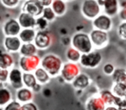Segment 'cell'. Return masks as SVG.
<instances>
[{
  "mask_svg": "<svg viewBox=\"0 0 126 110\" xmlns=\"http://www.w3.org/2000/svg\"><path fill=\"white\" fill-rule=\"evenodd\" d=\"M63 65V61L58 55L54 53L46 54L41 59V65L51 77H55L61 74Z\"/></svg>",
  "mask_w": 126,
  "mask_h": 110,
  "instance_id": "1",
  "label": "cell"
},
{
  "mask_svg": "<svg viewBox=\"0 0 126 110\" xmlns=\"http://www.w3.org/2000/svg\"><path fill=\"white\" fill-rule=\"evenodd\" d=\"M71 45L81 53H88L94 50L90 35L84 32H77L71 38Z\"/></svg>",
  "mask_w": 126,
  "mask_h": 110,
  "instance_id": "2",
  "label": "cell"
},
{
  "mask_svg": "<svg viewBox=\"0 0 126 110\" xmlns=\"http://www.w3.org/2000/svg\"><path fill=\"white\" fill-rule=\"evenodd\" d=\"M80 11L84 17L93 21L101 14L102 7L99 5L98 0H84L81 4Z\"/></svg>",
  "mask_w": 126,
  "mask_h": 110,
  "instance_id": "3",
  "label": "cell"
},
{
  "mask_svg": "<svg viewBox=\"0 0 126 110\" xmlns=\"http://www.w3.org/2000/svg\"><path fill=\"white\" fill-rule=\"evenodd\" d=\"M102 60H103V56L99 50H93L88 53H83L81 55L79 64L85 68L95 69L99 66Z\"/></svg>",
  "mask_w": 126,
  "mask_h": 110,
  "instance_id": "4",
  "label": "cell"
},
{
  "mask_svg": "<svg viewBox=\"0 0 126 110\" xmlns=\"http://www.w3.org/2000/svg\"><path fill=\"white\" fill-rule=\"evenodd\" d=\"M79 73H80V67L78 63L67 61L66 63H63L60 76L65 82L72 84V82Z\"/></svg>",
  "mask_w": 126,
  "mask_h": 110,
  "instance_id": "5",
  "label": "cell"
},
{
  "mask_svg": "<svg viewBox=\"0 0 126 110\" xmlns=\"http://www.w3.org/2000/svg\"><path fill=\"white\" fill-rule=\"evenodd\" d=\"M89 35L95 50H100V49L105 48L108 46L109 42H110L108 32L93 28L90 32Z\"/></svg>",
  "mask_w": 126,
  "mask_h": 110,
  "instance_id": "6",
  "label": "cell"
},
{
  "mask_svg": "<svg viewBox=\"0 0 126 110\" xmlns=\"http://www.w3.org/2000/svg\"><path fill=\"white\" fill-rule=\"evenodd\" d=\"M19 68L23 72H34L41 65V58L35 54L33 56H20Z\"/></svg>",
  "mask_w": 126,
  "mask_h": 110,
  "instance_id": "7",
  "label": "cell"
},
{
  "mask_svg": "<svg viewBox=\"0 0 126 110\" xmlns=\"http://www.w3.org/2000/svg\"><path fill=\"white\" fill-rule=\"evenodd\" d=\"M34 43L38 50H46L52 44V36L47 29L37 30Z\"/></svg>",
  "mask_w": 126,
  "mask_h": 110,
  "instance_id": "8",
  "label": "cell"
},
{
  "mask_svg": "<svg viewBox=\"0 0 126 110\" xmlns=\"http://www.w3.org/2000/svg\"><path fill=\"white\" fill-rule=\"evenodd\" d=\"M92 24H93V28H95V29L109 32L111 30L112 26H113V22H112L110 16L103 13V14L98 15L96 18H94L92 21Z\"/></svg>",
  "mask_w": 126,
  "mask_h": 110,
  "instance_id": "9",
  "label": "cell"
},
{
  "mask_svg": "<svg viewBox=\"0 0 126 110\" xmlns=\"http://www.w3.org/2000/svg\"><path fill=\"white\" fill-rule=\"evenodd\" d=\"M44 7L37 0H26L22 7V11L27 12L35 17L42 16Z\"/></svg>",
  "mask_w": 126,
  "mask_h": 110,
  "instance_id": "10",
  "label": "cell"
},
{
  "mask_svg": "<svg viewBox=\"0 0 126 110\" xmlns=\"http://www.w3.org/2000/svg\"><path fill=\"white\" fill-rule=\"evenodd\" d=\"M22 30L17 19L11 18L4 23L3 26V32L5 36H18Z\"/></svg>",
  "mask_w": 126,
  "mask_h": 110,
  "instance_id": "11",
  "label": "cell"
},
{
  "mask_svg": "<svg viewBox=\"0 0 126 110\" xmlns=\"http://www.w3.org/2000/svg\"><path fill=\"white\" fill-rule=\"evenodd\" d=\"M23 72L20 68H12L10 70L9 83L11 87L16 90L24 87L23 82Z\"/></svg>",
  "mask_w": 126,
  "mask_h": 110,
  "instance_id": "12",
  "label": "cell"
},
{
  "mask_svg": "<svg viewBox=\"0 0 126 110\" xmlns=\"http://www.w3.org/2000/svg\"><path fill=\"white\" fill-rule=\"evenodd\" d=\"M23 42L19 36H5L4 39V47L6 52L10 53L18 52L21 48Z\"/></svg>",
  "mask_w": 126,
  "mask_h": 110,
  "instance_id": "13",
  "label": "cell"
},
{
  "mask_svg": "<svg viewBox=\"0 0 126 110\" xmlns=\"http://www.w3.org/2000/svg\"><path fill=\"white\" fill-rule=\"evenodd\" d=\"M102 8L105 15L113 17L118 15L120 11V3L118 0H104Z\"/></svg>",
  "mask_w": 126,
  "mask_h": 110,
  "instance_id": "14",
  "label": "cell"
},
{
  "mask_svg": "<svg viewBox=\"0 0 126 110\" xmlns=\"http://www.w3.org/2000/svg\"><path fill=\"white\" fill-rule=\"evenodd\" d=\"M17 21L22 28H36V17L27 12L22 11L18 16ZM36 29V28H35Z\"/></svg>",
  "mask_w": 126,
  "mask_h": 110,
  "instance_id": "15",
  "label": "cell"
},
{
  "mask_svg": "<svg viewBox=\"0 0 126 110\" xmlns=\"http://www.w3.org/2000/svg\"><path fill=\"white\" fill-rule=\"evenodd\" d=\"M92 79L87 74L80 72L72 82V85L77 90H84L90 86Z\"/></svg>",
  "mask_w": 126,
  "mask_h": 110,
  "instance_id": "16",
  "label": "cell"
},
{
  "mask_svg": "<svg viewBox=\"0 0 126 110\" xmlns=\"http://www.w3.org/2000/svg\"><path fill=\"white\" fill-rule=\"evenodd\" d=\"M105 108L106 104L99 96H92L86 101V110H105Z\"/></svg>",
  "mask_w": 126,
  "mask_h": 110,
  "instance_id": "17",
  "label": "cell"
},
{
  "mask_svg": "<svg viewBox=\"0 0 126 110\" xmlns=\"http://www.w3.org/2000/svg\"><path fill=\"white\" fill-rule=\"evenodd\" d=\"M34 94L31 89H29L27 87H23L21 89H17L16 92V99L19 102L26 103L29 101H32L34 98Z\"/></svg>",
  "mask_w": 126,
  "mask_h": 110,
  "instance_id": "18",
  "label": "cell"
},
{
  "mask_svg": "<svg viewBox=\"0 0 126 110\" xmlns=\"http://www.w3.org/2000/svg\"><path fill=\"white\" fill-rule=\"evenodd\" d=\"M14 65V58L5 50L0 51V68L11 70Z\"/></svg>",
  "mask_w": 126,
  "mask_h": 110,
  "instance_id": "19",
  "label": "cell"
},
{
  "mask_svg": "<svg viewBox=\"0 0 126 110\" xmlns=\"http://www.w3.org/2000/svg\"><path fill=\"white\" fill-rule=\"evenodd\" d=\"M37 30L35 28H22L19 34V38L23 43L34 42Z\"/></svg>",
  "mask_w": 126,
  "mask_h": 110,
  "instance_id": "20",
  "label": "cell"
},
{
  "mask_svg": "<svg viewBox=\"0 0 126 110\" xmlns=\"http://www.w3.org/2000/svg\"><path fill=\"white\" fill-rule=\"evenodd\" d=\"M51 8L55 13L56 16H63L67 11V3L64 0H53Z\"/></svg>",
  "mask_w": 126,
  "mask_h": 110,
  "instance_id": "21",
  "label": "cell"
},
{
  "mask_svg": "<svg viewBox=\"0 0 126 110\" xmlns=\"http://www.w3.org/2000/svg\"><path fill=\"white\" fill-rule=\"evenodd\" d=\"M34 75H35L36 81L38 84L41 85H45L47 83H49L51 79V76L42 68V66H39L36 70L34 72Z\"/></svg>",
  "mask_w": 126,
  "mask_h": 110,
  "instance_id": "22",
  "label": "cell"
},
{
  "mask_svg": "<svg viewBox=\"0 0 126 110\" xmlns=\"http://www.w3.org/2000/svg\"><path fill=\"white\" fill-rule=\"evenodd\" d=\"M37 51H38V48L34 42L23 43L20 48L19 54L21 56H33L37 54Z\"/></svg>",
  "mask_w": 126,
  "mask_h": 110,
  "instance_id": "23",
  "label": "cell"
},
{
  "mask_svg": "<svg viewBox=\"0 0 126 110\" xmlns=\"http://www.w3.org/2000/svg\"><path fill=\"white\" fill-rule=\"evenodd\" d=\"M12 93L8 88L1 86L0 87V107H5L10 101H12Z\"/></svg>",
  "mask_w": 126,
  "mask_h": 110,
  "instance_id": "24",
  "label": "cell"
},
{
  "mask_svg": "<svg viewBox=\"0 0 126 110\" xmlns=\"http://www.w3.org/2000/svg\"><path fill=\"white\" fill-rule=\"evenodd\" d=\"M99 96L102 98L106 106H114L117 96L110 89H103L99 92Z\"/></svg>",
  "mask_w": 126,
  "mask_h": 110,
  "instance_id": "25",
  "label": "cell"
},
{
  "mask_svg": "<svg viewBox=\"0 0 126 110\" xmlns=\"http://www.w3.org/2000/svg\"><path fill=\"white\" fill-rule=\"evenodd\" d=\"M81 55H82V53L73 47H68V48L67 49V51H66V57H67V61H69V62L79 63Z\"/></svg>",
  "mask_w": 126,
  "mask_h": 110,
  "instance_id": "26",
  "label": "cell"
},
{
  "mask_svg": "<svg viewBox=\"0 0 126 110\" xmlns=\"http://www.w3.org/2000/svg\"><path fill=\"white\" fill-rule=\"evenodd\" d=\"M23 82L24 87L29 89H33L38 83L36 81L34 72H23Z\"/></svg>",
  "mask_w": 126,
  "mask_h": 110,
  "instance_id": "27",
  "label": "cell"
},
{
  "mask_svg": "<svg viewBox=\"0 0 126 110\" xmlns=\"http://www.w3.org/2000/svg\"><path fill=\"white\" fill-rule=\"evenodd\" d=\"M110 77L113 83H123L126 84V69L116 68Z\"/></svg>",
  "mask_w": 126,
  "mask_h": 110,
  "instance_id": "28",
  "label": "cell"
},
{
  "mask_svg": "<svg viewBox=\"0 0 126 110\" xmlns=\"http://www.w3.org/2000/svg\"><path fill=\"white\" fill-rule=\"evenodd\" d=\"M111 91L116 96L124 97L126 94V84L123 83H114Z\"/></svg>",
  "mask_w": 126,
  "mask_h": 110,
  "instance_id": "29",
  "label": "cell"
},
{
  "mask_svg": "<svg viewBox=\"0 0 126 110\" xmlns=\"http://www.w3.org/2000/svg\"><path fill=\"white\" fill-rule=\"evenodd\" d=\"M42 16L44 18V19L47 20L48 23H53V22L56 19V17H57L56 15H55V13L54 12L53 9L51 8V6L44 8L43 11H42Z\"/></svg>",
  "mask_w": 126,
  "mask_h": 110,
  "instance_id": "30",
  "label": "cell"
},
{
  "mask_svg": "<svg viewBox=\"0 0 126 110\" xmlns=\"http://www.w3.org/2000/svg\"><path fill=\"white\" fill-rule=\"evenodd\" d=\"M117 35L122 40H126V22L122 21L117 26Z\"/></svg>",
  "mask_w": 126,
  "mask_h": 110,
  "instance_id": "31",
  "label": "cell"
},
{
  "mask_svg": "<svg viewBox=\"0 0 126 110\" xmlns=\"http://www.w3.org/2000/svg\"><path fill=\"white\" fill-rule=\"evenodd\" d=\"M22 103L17 100H12L10 101L5 107H4V110H21Z\"/></svg>",
  "mask_w": 126,
  "mask_h": 110,
  "instance_id": "32",
  "label": "cell"
},
{
  "mask_svg": "<svg viewBox=\"0 0 126 110\" xmlns=\"http://www.w3.org/2000/svg\"><path fill=\"white\" fill-rule=\"evenodd\" d=\"M48 22L46 19H44L42 16L36 18V29L38 30H45L48 27Z\"/></svg>",
  "mask_w": 126,
  "mask_h": 110,
  "instance_id": "33",
  "label": "cell"
},
{
  "mask_svg": "<svg viewBox=\"0 0 126 110\" xmlns=\"http://www.w3.org/2000/svg\"><path fill=\"white\" fill-rule=\"evenodd\" d=\"M4 7L8 9H15L20 4V0H0Z\"/></svg>",
  "mask_w": 126,
  "mask_h": 110,
  "instance_id": "34",
  "label": "cell"
},
{
  "mask_svg": "<svg viewBox=\"0 0 126 110\" xmlns=\"http://www.w3.org/2000/svg\"><path fill=\"white\" fill-rule=\"evenodd\" d=\"M10 70L0 68V84H5L9 82Z\"/></svg>",
  "mask_w": 126,
  "mask_h": 110,
  "instance_id": "35",
  "label": "cell"
},
{
  "mask_svg": "<svg viewBox=\"0 0 126 110\" xmlns=\"http://www.w3.org/2000/svg\"><path fill=\"white\" fill-rule=\"evenodd\" d=\"M115 66L111 63H106L103 66V72L106 76H111L115 71Z\"/></svg>",
  "mask_w": 126,
  "mask_h": 110,
  "instance_id": "36",
  "label": "cell"
},
{
  "mask_svg": "<svg viewBox=\"0 0 126 110\" xmlns=\"http://www.w3.org/2000/svg\"><path fill=\"white\" fill-rule=\"evenodd\" d=\"M21 110H38V108L33 101H29L22 104Z\"/></svg>",
  "mask_w": 126,
  "mask_h": 110,
  "instance_id": "37",
  "label": "cell"
},
{
  "mask_svg": "<svg viewBox=\"0 0 126 110\" xmlns=\"http://www.w3.org/2000/svg\"><path fill=\"white\" fill-rule=\"evenodd\" d=\"M114 106L117 107L118 108H126V99L124 97H118V96H117Z\"/></svg>",
  "mask_w": 126,
  "mask_h": 110,
  "instance_id": "38",
  "label": "cell"
},
{
  "mask_svg": "<svg viewBox=\"0 0 126 110\" xmlns=\"http://www.w3.org/2000/svg\"><path fill=\"white\" fill-rule=\"evenodd\" d=\"M118 16H119V18H120L121 21L126 22V6L121 8V10L118 12Z\"/></svg>",
  "mask_w": 126,
  "mask_h": 110,
  "instance_id": "39",
  "label": "cell"
},
{
  "mask_svg": "<svg viewBox=\"0 0 126 110\" xmlns=\"http://www.w3.org/2000/svg\"><path fill=\"white\" fill-rule=\"evenodd\" d=\"M37 1H38V2L40 3V4H42L44 8L51 6L52 2H53V0H37Z\"/></svg>",
  "mask_w": 126,
  "mask_h": 110,
  "instance_id": "40",
  "label": "cell"
},
{
  "mask_svg": "<svg viewBox=\"0 0 126 110\" xmlns=\"http://www.w3.org/2000/svg\"><path fill=\"white\" fill-rule=\"evenodd\" d=\"M105 110H119V108L116 106H106Z\"/></svg>",
  "mask_w": 126,
  "mask_h": 110,
  "instance_id": "41",
  "label": "cell"
},
{
  "mask_svg": "<svg viewBox=\"0 0 126 110\" xmlns=\"http://www.w3.org/2000/svg\"><path fill=\"white\" fill-rule=\"evenodd\" d=\"M119 110H126V108H119Z\"/></svg>",
  "mask_w": 126,
  "mask_h": 110,
  "instance_id": "42",
  "label": "cell"
},
{
  "mask_svg": "<svg viewBox=\"0 0 126 110\" xmlns=\"http://www.w3.org/2000/svg\"><path fill=\"white\" fill-rule=\"evenodd\" d=\"M64 1H66V2H71V1H73V0H64Z\"/></svg>",
  "mask_w": 126,
  "mask_h": 110,
  "instance_id": "43",
  "label": "cell"
},
{
  "mask_svg": "<svg viewBox=\"0 0 126 110\" xmlns=\"http://www.w3.org/2000/svg\"><path fill=\"white\" fill-rule=\"evenodd\" d=\"M1 86H4V84H0V87H1Z\"/></svg>",
  "mask_w": 126,
  "mask_h": 110,
  "instance_id": "44",
  "label": "cell"
},
{
  "mask_svg": "<svg viewBox=\"0 0 126 110\" xmlns=\"http://www.w3.org/2000/svg\"><path fill=\"white\" fill-rule=\"evenodd\" d=\"M124 98H125V99H126V94H125V96H124Z\"/></svg>",
  "mask_w": 126,
  "mask_h": 110,
  "instance_id": "45",
  "label": "cell"
}]
</instances>
